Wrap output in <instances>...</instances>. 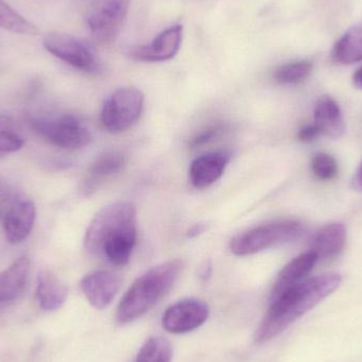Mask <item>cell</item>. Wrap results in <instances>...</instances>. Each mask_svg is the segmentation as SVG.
<instances>
[{"label":"cell","mask_w":362,"mask_h":362,"mask_svg":"<svg viewBox=\"0 0 362 362\" xmlns=\"http://www.w3.org/2000/svg\"><path fill=\"white\" fill-rule=\"evenodd\" d=\"M137 240V210L129 202H117L99 211L87 228L84 247L89 255L115 266L127 265Z\"/></svg>","instance_id":"cell-1"},{"label":"cell","mask_w":362,"mask_h":362,"mask_svg":"<svg viewBox=\"0 0 362 362\" xmlns=\"http://www.w3.org/2000/svg\"><path fill=\"white\" fill-rule=\"evenodd\" d=\"M339 274H325L305 279L270 300L269 308L255 333V341L262 344L274 339L298 319L318 305L341 284Z\"/></svg>","instance_id":"cell-2"},{"label":"cell","mask_w":362,"mask_h":362,"mask_svg":"<svg viewBox=\"0 0 362 362\" xmlns=\"http://www.w3.org/2000/svg\"><path fill=\"white\" fill-rule=\"evenodd\" d=\"M180 259L154 266L133 283L117 310V322L129 325L152 310L175 284L182 270Z\"/></svg>","instance_id":"cell-3"},{"label":"cell","mask_w":362,"mask_h":362,"mask_svg":"<svg viewBox=\"0 0 362 362\" xmlns=\"http://www.w3.org/2000/svg\"><path fill=\"white\" fill-rule=\"evenodd\" d=\"M302 231L303 226L300 221L291 219L274 221L234 236L230 243V249L238 257L255 255L296 240L301 235Z\"/></svg>","instance_id":"cell-4"},{"label":"cell","mask_w":362,"mask_h":362,"mask_svg":"<svg viewBox=\"0 0 362 362\" xmlns=\"http://www.w3.org/2000/svg\"><path fill=\"white\" fill-rule=\"evenodd\" d=\"M144 95L135 87H123L115 91L101 112L104 129L112 134L123 133L136 124L144 110Z\"/></svg>","instance_id":"cell-5"},{"label":"cell","mask_w":362,"mask_h":362,"mask_svg":"<svg viewBox=\"0 0 362 362\" xmlns=\"http://www.w3.org/2000/svg\"><path fill=\"white\" fill-rule=\"evenodd\" d=\"M30 124L40 137L63 150H81L93 139L89 129L71 115H65L55 120L32 118Z\"/></svg>","instance_id":"cell-6"},{"label":"cell","mask_w":362,"mask_h":362,"mask_svg":"<svg viewBox=\"0 0 362 362\" xmlns=\"http://www.w3.org/2000/svg\"><path fill=\"white\" fill-rule=\"evenodd\" d=\"M132 0H97L87 16L89 32L95 42H115L129 14Z\"/></svg>","instance_id":"cell-7"},{"label":"cell","mask_w":362,"mask_h":362,"mask_svg":"<svg viewBox=\"0 0 362 362\" xmlns=\"http://www.w3.org/2000/svg\"><path fill=\"white\" fill-rule=\"evenodd\" d=\"M42 44L49 53L76 69L89 74L99 69V61L90 45L76 36L52 32L45 35Z\"/></svg>","instance_id":"cell-8"},{"label":"cell","mask_w":362,"mask_h":362,"mask_svg":"<svg viewBox=\"0 0 362 362\" xmlns=\"http://www.w3.org/2000/svg\"><path fill=\"white\" fill-rule=\"evenodd\" d=\"M210 308L199 299H185L170 306L163 316V327L172 334H185L204 325Z\"/></svg>","instance_id":"cell-9"},{"label":"cell","mask_w":362,"mask_h":362,"mask_svg":"<svg viewBox=\"0 0 362 362\" xmlns=\"http://www.w3.org/2000/svg\"><path fill=\"white\" fill-rule=\"evenodd\" d=\"M182 35V25H172L161 32L150 44L132 48L129 50V57L137 61L150 63L169 61L174 59L180 51Z\"/></svg>","instance_id":"cell-10"},{"label":"cell","mask_w":362,"mask_h":362,"mask_svg":"<svg viewBox=\"0 0 362 362\" xmlns=\"http://www.w3.org/2000/svg\"><path fill=\"white\" fill-rule=\"evenodd\" d=\"M122 280L107 270L89 272L81 281V289L91 306L97 310L107 308L120 291Z\"/></svg>","instance_id":"cell-11"},{"label":"cell","mask_w":362,"mask_h":362,"mask_svg":"<svg viewBox=\"0 0 362 362\" xmlns=\"http://www.w3.org/2000/svg\"><path fill=\"white\" fill-rule=\"evenodd\" d=\"M35 219V204L25 197L17 200L16 204L2 219V226L8 242L12 245L25 242L33 230Z\"/></svg>","instance_id":"cell-12"},{"label":"cell","mask_w":362,"mask_h":362,"mask_svg":"<svg viewBox=\"0 0 362 362\" xmlns=\"http://www.w3.org/2000/svg\"><path fill=\"white\" fill-rule=\"evenodd\" d=\"M30 269L31 262L27 257H21L0 272V312L23 295L29 280Z\"/></svg>","instance_id":"cell-13"},{"label":"cell","mask_w":362,"mask_h":362,"mask_svg":"<svg viewBox=\"0 0 362 362\" xmlns=\"http://www.w3.org/2000/svg\"><path fill=\"white\" fill-rule=\"evenodd\" d=\"M124 155L122 153L112 151L98 157L89 169L86 175L81 181L80 192L83 196H90L95 189L104 182V180L119 173L125 167Z\"/></svg>","instance_id":"cell-14"},{"label":"cell","mask_w":362,"mask_h":362,"mask_svg":"<svg viewBox=\"0 0 362 362\" xmlns=\"http://www.w3.org/2000/svg\"><path fill=\"white\" fill-rule=\"evenodd\" d=\"M229 155L223 152H213L202 155L192 161L189 169V180L196 189H206L223 176Z\"/></svg>","instance_id":"cell-15"},{"label":"cell","mask_w":362,"mask_h":362,"mask_svg":"<svg viewBox=\"0 0 362 362\" xmlns=\"http://www.w3.org/2000/svg\"><path fill=\"white\" fill-rule=\"evenodd\" d=\"M318 261V257L313 250L306 251L291 259L279 274L270 300L278 297L283 291L291 288L293 285L305 280Z\"/></svg>","instance_id":"cell-16"},{"label":"cell","mask_w":362,"mask_h":362,"mask_svg":"<svg viewBox=\"0 0 362 362\" xmlns=\"http://www.w3.org/2000/svg\"><path fill=\"white\" fill-rule=\"evenodd\" d=\"M314 124L321 135L334 139L342 137L346 133V122L337 102L329 95L319 98L315 105Z\"/></svg>","instance_id":"cell-17"},{"label":"cell","mask_w":362,"mask_h":362,"mask_svg":"<svg viewBox=\"0 0 362 362\" xmlns=\"http://www.w3.org/2000/svg\"><path fill=\"white\" fill-rule=\"evenodd\" d=\"M68 287L50 270H40L36 284V299L45 312H54L65 304Z\"/></svg>","instance_id":"cell-18"},{"label":"cell","mask_w":362,"mask_h":362,"mask_svg":"<svg viewBox=\"0 0 362 362\" xmlns=\"http://www.w3.org/2000/svg\"><path fill=\"white\" fill-rule=\"evenodd\" d=\"M346 242V226L340 223H329L323 226L313 236L310 250L316 253L319 259H333L341 253Z\"/></svg>","instance_id":"cell-19"},{"label":"cell","mask_w":362,"mask_h":362,"mask_svg":"<svg viewBox=\"0 0 362 362\" xmlns=\"http://www.w3.org/2000/svg\"><path fill=\"white\" fill-rule=\"evenodd\" d=\"M333 59L342 65L362 61V21L351 27L336 42Z\"/></svg>","instance_id":"cell-20"},{"label":"cell","mask_w":362,"mask_h":362,"mask_svg":"<svg viewBox=\"0 0 362 362\" xmlns=\"http://www.w3.org/2000/svg\"><path fill=\"white\" fill-rule=\"evenodd\" d=\"M0 28L13 33L36 35L38 29L33 23L19 14L4 0H0Z\"/></svg>","instance_id":"cell-21"},{"label":"cell","mask_w":362,"mask_h":362,"mask_svg":"<svg viewBox=\"0 0 362 362\" xmlns=\"http://www.w3.org/2000/svg\"><path fill=\"white\" fill-rule=\"evenodd\" d=\"M171 342L163 337H151L141 346L136 362H172Z\"/></svg>","instance_id":"cell-22"},{"label":"cell","mask_w":362,"mask_h":362,"mask_svg":"<svg viewBox=\"0 0 362 362\" xmlns=\"http://www.w3.org/2000/svg\"><path fill=\"white\" fill-rule=\"evenodd\" d=\"M312 70L313 64L310 61L293 62L279 66L274 69L272 76L279 84H299L310 76Z\"/></svg>","instance_id":"cell-23"},{"label":"cell","mask_w":362,"mask_h":362,"mask_svg":"<svg viewBox=\"0 0 362 362\" xmlns=\"http://www.w3.org/2000/svg\"><path fill=\"white\" fill-rule=\"evenodd\" d=\"M23 144L25 140L17 133L11 119L6 116L0 117V157L21 150Z\"/></svg>","instance_id":"cell-24"},{"label":"cell","mask_w":362,"mask_h":362,"mask_svg":"<svg viewBox=\"0 0 362 362\" xmlns=\"http://www.w3.org/2000/svg\"><path fill=\"white\" fill-rule=\"evenodd\" d=\"M312 171L318 180H334L338 174L337 161L331 155L318 153L313 158Z\"/></svg>","instance_id":"cell-25"},{"label":"cell","mask_w":362,"mask_h":362,"mask_svg":"<svg viewBox=\"0 0 362 362\" xmlns=\"http://www.w3.org/2000/svg\"><path fill=\"white\" fill-rule=\"evenodd\" d=\"M23 196L18 193L16 187L4 176L0 175V221L6 217L8 211Z\"/></svg>","instance_id":"cell-26"},{"label":"cell","mask_w":362,"mask_h":362,"mask_svg":"<svg viewBox=\"0 0 362 362\" xmlns=\"http://www.w3.org/2000/svg\"><path fill=\"white\" fill-rule=\"evenodd\" d=\"M223 127L221 124L212 125V127H208L191 140L189 146L191 148H199V146L209 144V142L214 140V138H216L223 132Z\"/></svg>","instance_id":"cell-27"},{"label":"cell","mask_w":362,"mask_h":362,"mask_svg":"<svg viewBox=\"0 0 362 362\" xmlns=\"http://www.w3.org/2000/svg\"><path fill=\"white\" fill-rule=\"evenodd\" d=\"M321 135L318 127L313 123L302 127L298 133V139L301 142H312L316 140Z\"/></svg>","instance_id":"cell-28"},{"label":"cell","mask_w":362,"mask_h":362,"mask_svg":"<svg viewBox=\"0 0 362 362\" xmlns=\"http://www.w3.org/2000/svg\"><path fill=\"white\" fill-rule=\"evenodd\" d=\"M204 230H206V225L204 223H196L187 232V238H195V236L199 235L200 233L204 232Z\"/></svg>","instance_id":"cell-29"},{"label":"cell","mask_w":362,"mask_h":362,"mask_svg":"<svg viewBox=\"0 0 362 362\" xmlns=\"http://www.w3.org/2000/svg\"><path fill=\"white\" fill-rule=\"evenodd\" d=\"M353 83H354L355 87L362 89V66L355 72L354 76H353Z\"/></svg>","instance_id":"cell-30"},{"label":"cell","mask_w":362,"mask_h":362,"mask_svg":"<svg viewBox=\"0 0 362 362\" xmlns=\"http://www.w3.org/2000/svg\"><path fill=\"white\" fill-rule=\"evenodd\" d=\"M211 274V265L210 264H206V265L202 266V270H200V276H202V280H208L209 276Z\"/></svg>","instance_id":"cell-31"},{"label":"cell","mask_w":362,"mask_h":362,"mask_svg":"<svg viewBox=\"0 0 362 362\" xmlns=\"http://www.w3.org/2000/svg\"><path fill=\"white\" fill-rule=\"evenodd\" d=\"M355 185L358 189H362V163L357 171L356 177H355Z\"/></svg>","instance_id":"cell-32"}]
</instances>
